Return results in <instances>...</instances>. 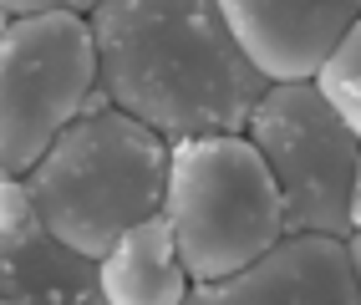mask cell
<instances>
[{"mask_svg": "<svg viewBox=\"0 0 361 305\" xmlns=\"http://www.w3.org/2000/svg\"><path fill=\"white\" fill-rule=\"evenodd\" d=\"M87 26L107 102L168 143L245 132L270 87L224 26L219 0H97Z\"/></svg>", "mask_w": 361, "mask_h": 305, "instance_id": "6da1fadb", "label": "cell"}, {"mask_svg": "<svg viewBox=\"0 0 361 305\" xmlns=\"http://www.w3.org/2000/svg\"><path fill=\"white\" fill-rule=\"evenodd\" d=\"M26 189L61 244L102 260L123 229L163 208L168 137L112 107L97 87L82 117H71L56 143L31 163Z\"/></svg>", "mask_w": 361, "mask_h": 305, "instance_id": "7a4b0ae2", "label": "cell"}, {"mask_svg": "<svg viewBox=\"0 0 361 305\" xmlns=\"http://www.w3.org/2000/svg\"><path fill=\"white\" fill-rule=\"evenodd\" d=\"M163 219L194 285L224 280L285 234L280 183L245 132L168 143Z\"/></svg>", "mask_w": 361, "mask_h": 305, "instance_id": "3957f363", "label": "cell"}, {"mask_svg": "<svg viewBox=\"0 0 361 305\" xmlns=\"http://www.w3.org/2000/svg\"><path fill=\"white\" fill-rule=\"evenodd\" d=\"M92 92L97 41L87 15L41 11L0 20V173L26 178Z\"/></svg>", "mask_w": 361, "mask_h": 305, "instance_id": "277c9868", "label": "cell"}, {"mask_svg": "<svg viewBox=\"0 0 361 305\" xmlns=\"http://www.w3.org/2000/svg\"><path fill=\"white\" fill-rule=\"evenodd\" d=\"M245 137L264 153L280 183L285 229H321L351 239V183L361 137L331 112L316 82H270L245 123Z\"/></svg>", "mask_w": 361, "mask_h": 305, "instance_id": "5b68a950", "label": "cell"}, {"mask_svg": "<svg viewBox=\"0 0 361 305\" xmlns=\"http://www.w3.org/2000/svg\"><path fill=\"white\" fill-rule=\"evenodd\" d=\"M356 270L346 239L321 229H285L270 249L224 280L188 290V305H356Z\"/></svg>", "mask_w": 361, "mask_h": 305, "instance_id": "8992f818", "label": "cell"}, {"mask_svg": "<svg viewBox=\"0 0 361 305\" xmlns=\"http://www.w3.org/2000/svg\"><path fill=\"white\" fill-rule=\"evenodd\" d=\"M0 305H102L97 260L46 229L20 173H0Z\"/></svg>", "mask_w": 361, "mask_h": 305, "instance_id": "52a82bcc", "label": "cell"}, {"mask_svg": "<svg viewBox=\"0 0 361 305\" xmlns=\"http://www.w3.org/2000/svg\"><path fill=\"white\" fill-rule=\"evenodd\" d=\"M219 11L264 82H310L346 26L361 20V0H219Z\"/></svg>", "mask_w": 361, "mask_h": 305, "instance_id": "ba28073f", "label": "cell"}, {"mask_svg": "<svg viewBox=\"0 0 361 305\" xmlns=\"http://www.w3.org/2000/svg\"><path fill=\"white\" fill-rule=\"evenodd\" d=\"M97 280L102 305H188L194 290L163 208L117 234L112 249L97 260Z\"/></svg>", "mask_w": 361, "mask_h": 305, "instance_id": "9c48e42d", "label": "cell"}, {"mask_svg": "<svg viewBox=\"0 0 361 305\" xmlns=\"http://www.w3.org/2000/svg\"><path fill=\"white\" fill-rule=\"evenodd\" d=\"M316 92L331 102V112L361 137V20H351L346 36L326 51V61L316 66Z\"/></svg>", "mask_w": 361, "mask_h": 305, "instance_id": "30bf717a", "label": "cell"}, {"mask_svg": "<svg viewBox=\"0 0 361 305\" xmlns=\"http://www.w3.org/2000/svg\"><path fill=\"white\" fill-rule=\"evenodd\" d=\"M97 0H0V20L11 15H41V11H77V15H92Z\"/></svg>", "mask_w": 361, "mask_h": 305, "instance_id": "8fae6325", "label": "cell"}, {"mask_svg": "<svg viewBox=\"0 0 361 305\" xmlns=\"http://www.w3.org/2000/svg\"><path fill=\"white\" fill-rule=\"evenodd\" d=\"M346 254H351V270H356V290H361V229H351V239H346Z\"/></svg>", "mask_w": 361, "mask_h": 305, "instance_id": "7c38bea8", "label": "cell"}, {"mask_svg": "<svg viewBox=\"0 0 361 305\" xmlns=\"http://www.w3.org/2000/svg\"><path fill=\"white\" fill-rule=\"evenodd\" d=\"M351 229H361V158H356V183H351Z\"/></svg>", "mask_w": 361, "mask_h": 305, "instance_id": "4fadbf2b", "label": "cell"}]
</instances>
